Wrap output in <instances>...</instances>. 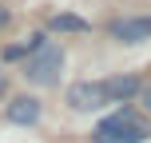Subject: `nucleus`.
<instances>
[{
    "label": "nucleus",
    "mask_w": 151,
    "mask_h": 143,
    "mask_svg": "<svg viewBox=\"0 0 151 143\" xmlns=\"http://www.w3.org/2000/svg\"><path fill=\"white\" fill-rule=\"evenodd\" d=\"M8 20H12V12H8V8H4V4H0V28H4V24H8Z\"/></svg>",
    "instance_id": "nucleus-9"
},
{
    "label": "nucleus",
    "mask_w": 151,
    "mask_h": 143,
    "mask_svg": "<svg viewBox=\"0 0 151 143\" xmlns=\"http://www.w3.org/2000/svg\"><path fill=\"white\" fill-rule=\"evenodd\" d=\"M139 99H143V107L151 111V83H147V88H139Z\"/></svg>",
    "instance_id": "nucleus-8"
},
{
    "label": "nucleus",
    "mask_w": 151,
    "mask_h": 143,
    "mask_svg": "<svg viewBox=\"0 0 151 143\" xmlns=\"http://www.w3.org/2000/svg\"><path fill=\"white\" fill-rule=\"evenodd\" d=\"M64 103L72 111H99L107 103V91H104V80H76L68 91H64Z\"/></svg>",
    "instance_id": "nucleus-3"
},
{
    "label": "nucleus",
    "mask_w": 151,
    "mask_h": 143,
    "mask_svg": "<svg viewBox=\"0 0 151 143\" xmlns=\"http://www.w3.org/2000/svg\"><path fill=\"white\" fill-rule=\"evenodd\" d=\"M111 40L119 44H143L151 40V16H123V20H111Z\"/></svg>",
    "instance_id": "nucleus-4"
},
{
    "label": "nucleus",
    "mask_w": 151,
    "mask_h": 143,
    "mask_svg": "<svg viewBox=\"0 0 151 143\" xmlns=\"http://www.w3.org/2000/svg\"><path fill=\"white\" fill-rule=\"evenodd\" d=\"M48 28L52 32H88L91 24L83 20V16H76V12H56L52 20H48Z\"/></svg>",
    "instance_id": "nucleus-7"
},
{
    "label": "nucleus",
    "mask_w": 151,
    "mask_h": 143,
    "mask_svg": "<svg viewBox=\"0 0 151 143\" xmlns=\"http://www.w3.org/2000/svg\"><path fill=\"white\" fill-rule=\"evenodd\" d=\"M60 72H64V48L52 44V40H48L44 48H36V52L28 56V64H24V80L36 83V88L60 83Z\"/></svg>",
    "instance_id": "nucleus-2"
},
{
    "label": "nucleus",
    "mask_w": 151,
    "mask_h": 143,
    "mask_svg": "<svg viewBox=\"0 0 151 143\" xmlns=\"http://www.w3.org/2000/svg\"><path fill=\"white\" fill-rule=\"evenodd\" d=\"M147 135H151V127L131 111V107H115V111L96 127L91 143H143Z\"/></svg>",
    "instance_id": "nucleus-1"
},
{
    "label": "nucleus",
    "mask_w": 151,
    "mask_h": 143,
    "mask_svg": "<svg viewBox=\"0 0 151 143\" xmlns=\"http://www.w3.org/2000/svg\"><path fill=\"white\" fill-rule=\"evenodd\" d=\"M139 88H143V83H139L135 75H111V80H104L107 103H127L131 96H139Z\"/></svg>",
    "instance_id": "nucleus-6"
},
{
    "label": "nucleus",
    "mask_w": 151,
    "mask_h": 143,
    "mask_svg": "<svg viewBox=\"0 0 151 143\" xmlns=\"http://www.w3.org/2000/svg\"><path fill=\"white\" fill-rule=\"evenodd\" d=\"M4 88H8V80H4V72H0V96H4Z\"/></svg>",
    "instance_id": "nucleus-10"
},
{
    "label": "nucleus",
    "mask_w": 151,
    "mask_h": 143,
    "mask_svg": "<svg viewBox=\"0 0 151 143\" xmlns=\"http://www.w3.org/2000/svg\"><path fill=\"white\" fill-rule=\"evenodd\" d=\"M40 99L36 96H16L12 103H8V123H16V127H32V123H40Z\"/></svg>",
    "instance_id": "nucleus-5"
}]
</instances>
